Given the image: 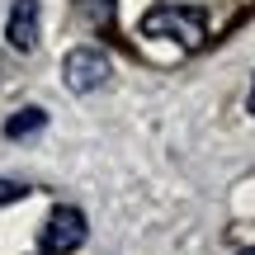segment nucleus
Segmentation results:
<instances>
[{
  "mask_svg": "<svg viewBox=\"0 0 255 255\" xmlns=\"http://www.w3.org/2000/svg\"><path fill=\"white\" fill-rule=\"evenodd\" d=\"M62 76H66V85H71L76 95H90V90H100V85L109 81V57H104L100 47H76V52H66Z\"/></svg>",
  "mask_w": 255,
  "mask_h": 255,
  "instance_id": "3",
  "label": "nucleus"
},
{
  "mask_svg": "<svg viewBox=\"0 0 255 255\" xmlns=\"http://www.w3.org/2000/svg\"><path fill=\"white\" fill-rule=\"evenodd\" d=\"M251 114H255V85H251Z\"/></svg>",
  "mask_w": 255,
  "mask_h": 255,
  "instance_id": "8",
  "label": "nucleus"
},
{
  "mask_svg": "<svg viewBox=\"0 0 255 255\" xmlns=\"http://www.w3.org/2000/svg\"><path fill=\"white\" fill-rule=\"evenodd\" d=\"M5 38H9L14 52H33L38 47V0H14V5H9Z\"/></svg>",
  "mask_w": 255,
  "mask_h": 255,
  "instance_id": "4",
  "label": "nucleus"
},
{
  "mask_svg": "<svg viewBox=\"0 0 255 255\" xmlns=\"http://www.w3.org/2000/svg\"><path fill=\"white\" fill-rule=\"evenodd\" d=\"M142 33L146 38H175L184 52H199L203 47V14L199 9H180V5H151L142 14Z\"/></svg>",
  "mask_w": 255,
  "mask_h": 255,
  "instance_id": "1",
  "label": "nucleus"
},
{
  "mask_svg": "<svg viewBox=\"0 0 255 255\" xmlns=\"http://www.w3.org/2000/svg\"><path fill=\"white\" fill-rule=\"evenodd\" d=\"M241 255H255V246H246V251H241Z\"/></svg>",
  "mask_w": 255,
  "mask_h": 255,
  "instance_id": "9",
  "label": "nucleus"
},
{
  "mask_svg": "<svg viewBox=\"0 0 255 255\" xmlns=\"http://www.w3.org/2000/svg\"><path fill=\"white\" fill-rule=\"evenodd\" d=\"M43 123H47V114H43V109H19L14 119L5 123V137H28V132H38Z\"/></svg>",
  "mask_w": 255,
  "mask_h": 255,
  "instance_id": "5",
  "label": "nucleus"
},
{
  "mask_svg": "<svg viewBox=\"0 0 255 255\" xmlns=\"http://www.w3.org/2000/svg\"><path fill=\"white\" fill-rule=\"evenodd\" d=\"M24 194H28L24 180H0V203H19Z\"/></svg>",
  "mask_w": 255,
  "mask_h": 255,
  "instance_id": "7",
  "label": "nucleus"
},
{
  "mask_svg": "<svg viewBox=\"0 0 255 255\" xmlns=\"http://www.w3.org/2000/svg\"><path fill=\"white\" fill-rule=\"evenodd\" d=\"M85 213L81 208H57L52 218H47V227H43V255H71V251H81L85 246Z\"/></svg>",
  "mask_w": 255,
  "mask_h": 255,
  "instance_id": "2",
  "label": "nucleus"
},
{
  "mask_svg": "<svg viewBox=\"0 0 255 255\" xmlns=\"http://www.w3.org/2000/svg\"><path fill=\"white\" fill-rule=\"evenodd\" d=\"M81 14L90 19V24L109 28V24H114V0H81Z\"/></svg>",
  "mask_w": 255,
  "mask_h": 255,
  "instance_id": "6",
  "label": "nucleus"
}]
</instances>
